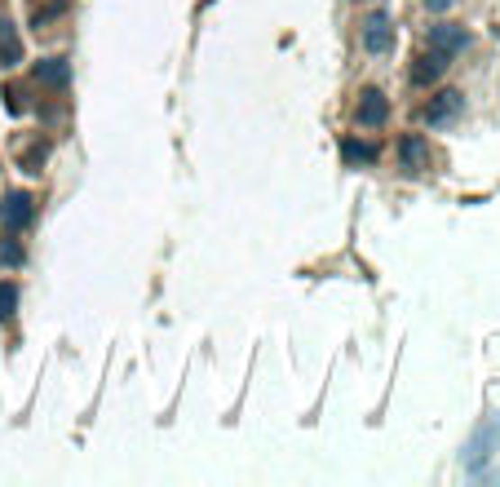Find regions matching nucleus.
I'll return each mask as SVG.
<instances>
[{"label":"nucleus","mask_w":500,"mask_h":487,"mask_svg":"<svg viewBox=\"0 0 500 487\" xmlns=\"http://www.w3.org/2000/svg\"><path fill=\"white\" fill-rule=\"evenodd\" d=\"M32 213H36V204H32L27 191H9V195L0 200V226H5V230H27V226H32Z\"/></svg>","instance_id":"3"},{"label":"nucleus","mask_w":500,"mask_h":487,"mask_svg":"<svg viewBox=\"0 0 500 487\" xmlns=\"http://www.w3.org/2000/svg\"><path fill=\"white\" fill-rule=\"evenodd\" d=\"M425 5H430L434 14H443V9H451V0H425Z\"/></svg>","instance_id":"13"},{"label":"nucleus","mask_w":500,"mask_h":487,"mask_svg":"<svg viewBox=\"0 0 500 487\" xmlns=\"http://www.w3.org/2000/svg\"><path fill=\"white\" fill-rule=\"evenodd\" d=\"M341 156H346V164H372L377 160V151H372V147H359V142H346Z\"/></svg>","instance_id":"11"},{"label":"nucleus","mask_w":500,"mask_h":487,"mask_svg":"<svg viewBox=\"0 0 500 487\" xmlns=\"http://www.w3.org/2000/svg\"><path fill=\"white\" fill-rule=\"evenodd\" d=\"M500 447V417H487L478 430H474V438L465 443V452H460V461H465V470H483L487 461H492V452Z\"/></svg>","instance_id":"1"},{"label":"nucleus","mask_w":500,"mask_h":487,"mask_svg":"<svg viewBox=\"0 0 500 487\" xmlns=\"http://www.w3.org/2000/svg\"><path fill=\"white\" fill-rule=\"evenodd\" d=\"M363 50L368 54H390L395 50V23H390L386 9H372L363 18Z\"/></svg>","instance_id":"2"},{"label":"nucleus","mask_w":500,"mask_h":487,"mask_svg":"<svg viewBox=\"0 0 500 487\" xmlns=\"http://www.w3.org/2000/svg\"><path fill=\"white\" fill-rule=\"evenodd\" d=\"M443 67H448V58L439 54V50H430V54H425L421 62H416L412 80H416V85H430V80H439V76H443Z\"/></svg>","instance_id":"10"},{"label":"nucleus","mask_w":500,"mask_h":487,"mask_svg":"<svg viewBox=\"0 0 500 487\" xmlns=\"http://www.w3.org/2000/svg\"><path fill=\"white\" fill-rule=\"evenodd\" d=\"M36 80H41V85H50V89H67L71 67H67L62 58H45V62H36Z\"/></svg>","instance_id":"8"},{"label":"nucleus","mask_w":500,"mask_h":487,"mask_svg":"<svg viewBox=\"0 0 500 487\" xmlns=\"http://www.w3.org/2000/svg\"><path fill=\"white\" fill-rule=\"evenodd\" d=\"M469 45V36H465V27H451V23H439V27H430V50H439L443 58H456L460 50Z\"/></svg>","instance_id":"4"},{"label":"nucleus","mask_w":500,"mask_h":487,"mask_svg":"<svg viewBox=\"0 0 500 487\" xmlns=\"http://www.w3.org/2000/svg\"><path fill=\"white\" fill-rule=\"evenodd\" d=\"M460 107H465V98H460L456 89H443V94L425 107V124H434V129H439V124H451V120L460 115Z\"/></svg>","instance_id":"5"},{"label":"nucleus","mask_w":500,"mask_h":487,"mask_svg":"<svg viewBox=\"0 0 500 487\" xmlns=\"http://www.w3.org/2000/svg\"><path fill=\"white\" fill-rule=\"evenodd\" d=\"M386 115H390L386 94H381V89H368L363 103H359V124H363V129H377V124H386Z\"/></svg>","instance_id":"6"},{"label":"nucleus","mask_w":500,"mask_h":487,"mask_svg":"<svg viewBox=\"0 0 500 487\" xmlns=\"http://www.w3.org/2000/svg\"><path fill=\"white\" fill-rule=\"evenodd\" d=\"M14 306H18V288H14V284H0V320H9Z\"/></svg>","instance_id":"12"},{"label":"nucleus","mask_w":500,"mask_h":487,"mask_svg":"<svg viewBox=\"0 0 500 487\" xmlns=\"http://www.w3.org/2000/svg\"><path fill=\"white\" fill-rule=\"evenodd\" d=\"M399 160L407 173H425V168H430V151H425V142H421L416 133H407L399 142Z\"/></svg>","instance_id":"7"},{"label":"nucleus","mask_w":500,"mask_h":487,"mask_svg":"<svg viewBox=\"0 0 500 487\" xmlns=\"http://www.w3.org/2000/svg\"><path fill=\"white\" fill-rule=\"evenodd\" d=\"M18 58H23V41H18L14 23H9V18H0V67H14Z\"/></svg>","instance_id":"9"}]
</instances>
